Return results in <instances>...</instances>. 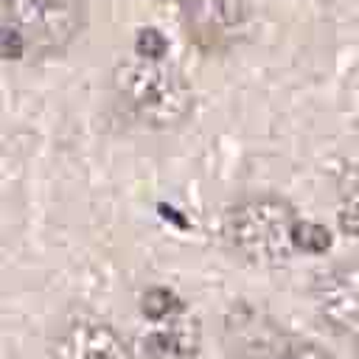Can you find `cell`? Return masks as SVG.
<instances>
[{"mask_svg": "<svg viewBox=\"0 0 359 359\" xmlns=\"http://www.w3.org/2000/svg\"><path fill=\"white\" fill-rule=\"evenodd\" d=\"M143 34L129 56H123L112 73V104L118 115L143 129L182 126L194 109V93L168 56L160 34L151 31V42Z\"/></svg>", "mask_w": 359, "mask_h": 359, "instance_id": "cell-1", "label": "cell"}, {"mask_svg": "<svg viewBox=\"0 0 359 359\" xmlns=\"http://www.w3.org/2000/svg\"><path fill=\"white\" fill-rule=\"evenodd\" d=\"M222 236L230 252L255 266H278L294 255L325 252L331 233L303 219L286 199L250 196L227 208L222 219Z\"/></svg>", "mask_w": 359, "mask_h": 359, "instance_id": "cell-2", "label": "cell"}, {"mask_svg": "<svg viewBox=\"0 0 359 359\" xmlns=\"http://www.w3.org/2000/svg\"><path fill=\"white\" fill-rule=\"evenodd\" d=\"M84 0H0V50L6 62L59 56L84 28Z\"/></svg>", "mask_w": 359, "mask_h": 359, "instance_id": "cell-3", "label": "cell"}, {"mask_svg": "<svg viewBox=\"0 0 359 359\" xmlns=\"http://www.w3.org/2000/svg\"><path fill=\"white\" fill-rule=\"evenodd\" d=\"M185 36L199 53L222 56L238 48L250 25L247 0H177Z\"/></svg>", "mask_w": 359, "mask_h": 359, "instance_id": "cell-4", "label": "cell"}, {"mask_svg": "<svg viewBox=\"0 0 359 359\" xmlns=\"http://www.w3.org/2000/svg\"><path fill=\"white\" fill-rule=\"evenodd\" d=\"M320 317L342 337L359 339V264H339L314 280Z\"/></svg>", "mask_w": 359, "mask_h": 359, "instance_id": "cell-5", "label": "cell"}, {"mask_svg": "<svg viewBox=\"0 0 359 359\" xmlns=\"http://www.w3.org/2000/svg\"><path fill=\"white\" fill-rule=\"evenodd\" d=\"M50 359H135L121 331L98 320L70 323L50 348Z\"/></svg>", "mask_w": 359, "mask_h": 359, "instance_id": "cell-6", "label": "cell"}, {"mask_svg": "<svg viewBox=\"0 0 359 359\" xmlns=\"http://www.w3.org/2000/svg\"><path fill=\"white\" fill-rule=\"evenodd\" d=\"M146 353L149 359H196L199 339L196 325L185 314L163 320V328H154L146 334Z\"/></svg>", "mask_w": 359, "mask_h": 359, "instance_id": "cell-7", "label": "cell"}, {"mask_svg": "<svg viewBox=\"0 0 359 359\" xmlns=\"http://www.w3.org/2000/svg\"><path fill=\"white\" fill-rule=\"evenodd\" d=\"M140 311L146 314L149 323H163V320H171V317L185 314V303L168 286H151L140 297Z\"/></svg>", "mask_w": 359, "mask_h": 359, "instance_id": "cell-8", "label": "cell"}, {"mask_svg": "<svg viewBox=\"0 0 359 359\" xmlns=\"http://www.w3.org/2000/svg\"><path fill=\"white\" fill-rule=\"evenodd\" d=\"M269 359H334V356L323 345H317V342H309V339H297V337L283 334L278 339V345L272 348Z\"/></svg>", "mask_w": 359, "mask_h": 359, "instance_id": "cell-9", "label": "cell"}, {"mask_svg": "<svg viewBox=\"0 0 359 359\" xmlns=\"http://www.w3.org/2000/svg\"><path fill=\"white\" fill-rule=\"evenodd\" d=\"M320 3H334V0H320Z\"/></svg>", "mask_w": 359, "mask_h": 359, "instance_id": "cell-10", "label": "cell"}]
</instances>
